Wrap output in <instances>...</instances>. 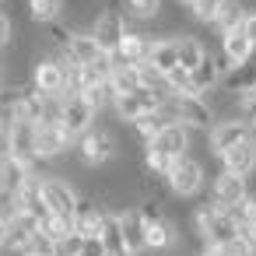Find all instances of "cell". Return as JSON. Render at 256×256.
<instances>
[{
    "label": "cell",
    "instance_id": "obj_1",
    "mask_svg": "<svg viewBox=\"0 0 256 256\" xmlns=\"http://www.w3.org/2000/svg\"><path fill=\"white\" fill-rule=\"evenodd\" d=\"M158 109H162V116H165L168 123H179V126H186L190 134L214 126V112H210V106L204 102V95H168Z\"/></svg>",
    "mask_w": 256,
    "mask_h": 256
},
{
    "label": "cell",
    "instance_id": "obj_2",
    "mask_svg": "<svg viewBox=\"0 0 256 256\" xmlns=\"http://www.w3.org/2000/svg\"><path fill=\"white\" fill-rule=\"evenodd\" d=\"M74 151L84 168H106L120 158V137L109 126H92L88 134H81L74 140Z\"/></svg>",
    "mask_w": 256,
    "mask_h": 256
},
{
    "label": "cell",
    "instance_id": "obj_3",
    "mask_svg": "<svg viewBox=\"0 0 256 256\" xmlns=\"http://www.w3.org/2000/svg\"><path fill=\"white\" fill-rule=\"evenodd\" d=\"M193 232L204 246H224L232 238H238V224L232 221L228 210H218L210 204H200L193 210Z\"/></svg>",
    "mask_w": 256,
    "mask_h": 256
},
{
    "label": "cell",
    "instance_id": "obj_4",
    "mask_svg": "<svg viewBox=\"0 0 256 256\" xmlns=\"http://www.w3.org/2000/svg\"><path fill=\"white\" fill-rule=\"evenodd\" d=\"M39 196H42V207H46L50 218L70 221L81 193H78L64 176H39ZM70 228H74V224H70Z\"/></svg>",
    "mask_w": 256,
    "mask_h": 256
},
{
    "label": "cell",
    "instance_id": "obj_5",
    "mask_svg": "<svg viewBox=\"0 0 256 256\" xmlns=\"http://www.w3.org/2000/svg\"><path fill=\"white\" fill-rule=\"evenodd\" d=\"M28 84L46 95V98H64L67 95V67L56 53L50 56H36L32 60V70H28Z\"/></svg>",
    "mask_w": 256,
    "mask_h": 256
},
{
    "label": "cell",
    "instance_id": "obj_6",
    "mask_svg": "<svg viewBox=\"0 0 256 256\" xmlns=\"http://www.w3.org/2000/svg\"><path fill=\"white\" fill-rule=\"evenodd\" d=\"M207 182V172H204V162H196L193 154H182L172 162L168 176H165V186L172 196H196Z\"/></svg>",
    "mask_w": 256,
    "mask_h": 256
},
{
    "label": "cell",
    "instance_id": "obj_7",
    "mask_svg": "<svg viewBox=\"0 0 256 256\" xmlns=\"http://www.w3.org/2000/svg\"><path fill=\"white\" fill-rule=\"evenodd\" d=\"M126 18H123V11H98L95 18H92V25H88V36L98 42V50L106 53V56H112L116 53V46L123 42V36H126Z\"/></svg>",
    "mask_w": 256,
    "mask_h": 256
},
{
    "label": "cell",
    "instance_id": "obj_8",
    "mask_svg": "<svg viewBox=\"0 0 256 256\" xmlns=\"http://www.w3.org/2000/svg\"><path fill=\"white\" fill-rule=\"evenodd\" d=\"M4 154L36 168L39 158H36V123H25V120H14L8 130H4Z\"/></svg>",
    "mask_w": 256,
    "mask_h": 256
},
{
    "label": "cell",
    "instance_id": "obj_9",
    "mask_svg": "<svg viewBox=\"0 0 256 256\" xmlns=\"http://www.w3.org/2000/svg\"><path fill=\"white\" fill-rule=\"evenodd\" d=\"M95 109L81 98V95H67V98H60V116H56V123L64 126V134L70 137V140H78L81 134H88L92 126H95Z\"/></svg>",
    "mask_w": 256,
    "mask_h": 256
},
{
    "label": "cell",
    "instance_id": "obj_10",
    "mask_svg": "<svg viewBox=\"0 0 256 256\" xmlns=\"http://www.w3.org/2000/svg\"><path fill=\"white\" fill-rule=\"evenodd\" d=\"M74 140L64 134V126L56 120L36 123V158L39 162H60L64 154H70Z\"/></svg>",
    "mask_w": 256,
    "mask_h": 256
},
{
    "label": "cell",
    "instance_id": "obj_11",
    "mask_svg": "<svg viewBox=\"0 0 256 256\" xmlns=\"http://www.w3.org/2000/svg\"><path fill=\"white\" fill-rule=\"evenodd\" d=\"M151 42H154V36L137 32V28H126L123 42H120V46H116V53L109 56V60H112V67H140V64L148 60V53H151Z\"/></svg>",
    "mask_w": 256,
    "mask_h": 256
},
{
    "label": "cell",
    "instance_id": "obj_12",
    "mask_svg": "<svg viewBox=\"0 0 256 256\" xmlns=\"http://www.w3.org/2000/svg\"><path fill=\"white\" fill-rule=\"evenodd\" d=\"M242 140H249V126H246L238 116H221V120H214V126H210V134H207V148H210L214 154H224L228 148H235V144H242Z\"/></svg>",
    "mask_w": 256,
    "mask_h": 256
},
{
    "label": "cell",
    "instance_id": "obj_13",
    "mask_svg": "<svg viewBox=\"0 0 256 256\" xmlns=\"http://www.w3.org/2000/svg\"><path fill=\"white\" fill-rule=\"evenodd\" d=\"M158 106H162V98H158L154 92H144V88H137V92H130V95H120V98H112V112H116V120H120V123H134V120H140V116L154 112Z\"/></svg>",
    "mask_w": 256,
    "mask_h": 256
},
{
    "label": "cell",
    "instance_id": "obj_14",
    "mask_svg": "<svg viewBox=\"0 0 256 256\" xmlns=\"http://www.w3.org/2000/svg\"><path fill=\"white\" fill-rule=\"evenodd\" d=\"M190 144H193V134L186 130V126H179V123H168L154 140H148L144 148L148 151H154V154H165V158H182V154H190Z\"/></svg>",
    "mask_w": 256,
    "mask_h": 256
},
{
    "label": "cell",
    "instance_id": "obj_15",
    "mask_svg": "<svg viewBox=\"0 0 256 256\" xmlns=\"http://www.w3.org/2000/svg\"><path fill=\"white\" fill-rule=\"evenodd\" d=\"M249 193V179H238V176H228V172H218L214 182H210V207L218 210H232L242 196Z\"/></svg>",
    "mask_w": 256,
    "mask_h": 256
},
{
    "label": "cell",
    "instance_id": "obj_16",
    "mask_svg": "<svg viewBox=\"0 0 256 256\" xmlns=\"http://www.w3.org/2000/svg\"><path fill=\"white\" fill-rule=\"evenodd\" d=\"M179 242V228L168 214H158V218H148L144 221V249L148 252H165Z\"/></svg>",
    "mask_w": 256,
    "mask_h": 256
},
{
    "label": "cell",
    "instance_id": "obj_17",
    "mask_svg": "<svg viewBox=\"0 0 256 256\" xmlns=\"http://www.w3.org/2000/svg\"><path fill=\"white\" fill-rule=\"evenodd\" d=\"M32 176H36V168H28V165L14 162V158H8V154H0V200L11 204Z\"/></svg>",
    "mask_w": 256,
    "mask_h": 256
},
{
    "label": "cell",
    "instance_id": "obj_18",
    "mask_svg": "<svg viewBox=\"0 0 256 256\" xmlns=\"http://www.w3.org/2000/svg\"><path fill=\"white\" fill-rule=\"evenodd\" d=\"M218 158H221V172H228V176L249 179V176L256 172V144H252V140H242V144L228 148V151L218 154Z\"/></svg>",
    "mask_w": 256,
    "mask_h": 256
},
{
    "label": "cell",
    "instance_id": "obj_19",
    "mask_svg": "<svg viewBox=\"0 0 256 256\" xmlns=\"http://www.w3.org/2000/svg\"><path fill=\"white\" fill-rule=\"evenodd\" d=\"M67 64H74V67H88V64H98L106 53L98 50V42L88 36V32H74V39L64 46V50H56Z\"/></svg>",
    "mask_w": 256,
    "mask_h": 256
},
{
    "label": "cell",
    "instance_id": "obj_20",
    "mask_svg": "<svg viewBox=\"0 0 256 256\" xmlns=\"http://www.w3.org/2000/svg\"><path fill=\"white\" fill-rule=\"evenodd\" d=\"M102 218H106V210H102V204L95 196H78V207H74V218H70V224H74L78 235H84V238L98 235Z\"/></svg>",
    "mask_w": 256,
    "mask_h": 256
},
{
    "label": "cell",
    "instance_id": "obj_21",
    "mask_svg": "<svg viewBox=\"0 0 256 256\" xmlns=\"http://www.w3.org/2000/svg\"><path fill=\"white\" fill-rule=\"evenodd\" d=\"M36 232H39V221H32L28 214H14V210H11V228H8L4 252H18V256H25V252H28V242H32Z\"/></svg>",
    "mask_w": 256,
    "mask_h": 256
},
{
    "label": "cell",
    "instance_id": "obj_22",
    "mask_svg": "<svg viewBox=\"0 0 256 256\" xmlns=\"http://www.w3.org/2000/svg\"><path fill=\"white\" fill-rule=\"evenodd\" d=\"M120 218V232H123V242H126V252L130 256H140L144 252V218L137 207H126L116 214Z\"/></svg>",
    "mask_w": 256,
    "mask_h": 256
},
{
    "label": "cell",
    "instance_id": "obj_23",
    "mask_svg": "<svg viewBox=\"0 0 256 256\" xmlns=\"http://www.w3.org/2000/svg\"><path fill=\"white\" fill-rule=\"evenodd\" d=\"M190 81H193V92H196V95H207V92H214V88L221 84V67H218V60H214L210 50H207L204 60L190 70Z\"/></svg>",
    "mask_w": 256,
    "mask_h": 256
},
{
    "label": "cell",
    "instance_id": "obj_24",
    "mask_svg": "<svg viewBox=\"0 0 256 256\" xmlns=\"http://www.w3.org/2000/svg\"><path fill=\"white\" fill-rule=\"evenodd\" d=\"M98 242H102L106 256H130V252H126V242H123V232H120V218H116L112 210H106V218H102Z\"/></svg>",
    "mask_w": 256,
    "mask_h": 256
},
{
    "label": "cell",
    "instance_id": "obj_25",
    "mask_svg": "<svg viewBox=\"0 0 256 256\" xmlns=\"http://www.w3.org/2000/svg\"><path fill=\"white\" fill-rule=\"evenodd\" d=\"M246 14H249L246 0H221V11H218V18H214V28H218L221 36H228V32H235V28H242Z\"/></svg>",
    "mask_w": 256,
    "mask_h": 256
},
{
    "label": "cell",
    "instance_id": "obj_26",
    "mask_svg": "<svg viewBox=\"0 0 256 256\" xmlns=\"http://www.w3.org/2000/svg\"><path fill=\"white\" fill-rule=\"evenodd\" d=\"M204 53H207V46H204L196 36H190V32L176 36V56H179V67H182V70H193V67L204 60Z\"/></svg>",
    "mask_w": 256,
    "mask_h": 256
},
{
    "label": "cell",
    "instance_id": "obj_27",
    "mask_svg": "<svg viewBox=\"0 0 256 256\" xmlns=\"http://www.w3.org/2000/svg\"><path fill=\"white\" fill-rule=\"evenodd\" d=\"M144 64H151V67H154V70H162V74L176 70V67H179L176 39H154V42H151V53H148V60H144Z\"/></svg>",
    "mask_w": 256,
    "mask_h": 256
},
{
    "label": "cell",
    "instance_id": "obj_28",
    "mask_svg": "<svg viewBox=\"0 0 256 256\" xmlns=\"http://www.w3.org/2000/svg\"><path fill=\"white\" fill-rule=\"evenodd\" d=\"M25 11H28V22H36V25H50V22L64 18L67 4H64V0H25Z\"/></svg>",
    "mask_w": 256,
    "mask_h": 256
},
{
    "label": "cell",
    "instance_id": "obj_29",
    "mask_svg": "<svg viewBox=\"0 0 256 256\" xmlns=\"http://www.w3.org/2000/svg\"><path fill=\"white\" fill-rule=\"evenodd\" d=\"M137 88H140L137 67H112V70H109V92H112V98L130 95V92H137Z\"/></svg>",
    "mask_w": 256,
    "mask_h": 256
},
{
    "label": "cell",
    "instance_id": "obj_30",
    "mask_svg": "<svg viewBox=\"0 0 256 256\" xmlns=\"http://www.w3.org/2000/svg\"><path fill=\"white\" fill-rule=\"evenodd\" d=\"M165 126H168V120L162 116V109H154V112H148V116H140V120H134V123H130L134 137H137V140H144V144H148V140H154Z\"/></svg>",
    "mask_w": 256,
    "mask_h": 256
},
{
    "label": "cell",
    "instance_id": "obj_31",
    "mask_svg": "<svg viewBox=\"0 0 256 256\" xmlns=\"http://www.w3.org/2000/svg\"><path fill=\"white\" fill-rule=\"evenodd\" d=\"M120 8L126 11L123 18L130 22H154L162 14V0H120Z\"/></svg>",
    "mask_w": 256,
    "mask_h": 256
},
{
    "label": "cell",
    "instance_id": "obj_32",
    "mask_svg": "<svg viewBox=\"0 0 256 256\" xmlns=\"http://www.w3.org/2000/svg\"><path fill=\"white\" fill-rule=\"evenodd\" d=\"M42 39L53 46V53L56 50H64L70 39H74V28H70V22H64V18H56V22H50V25H42Z\"/></svg>",
    "mask_w": 256,
    "mask_h": 256
},
{
    "label": "cell",
    "instance_id": "obj_33",
    "mask_svg": "<svg viewBox=\"0 0 256 256\" xmlns=\"http://www.w3.org/2000/svg\"><path fill=\"white\" fill-rule=\"evenodd\" d=\"M228 214H232V221H235L238 228L256 224V190H249V193H246V196H242V200H238Z\"/></svg>",
    "mask_w": 256,
    "mask_h": 256
},
{
    "label": "cell",
    "instance_id": "obj_34",
    "mask_svg": "<svg viewBox=\"0 0 256 256\" xmlns=\"http://www.w3.org/2000/svg\"><path fill=\"white\" fill-rule=\"evenodd\" d=\"M186 11H190L193 22H200V25H214L218 11H221V0H193Z\"/></svg>",
    "mask_w": 256,
    "mask_h": 256
},
{
    "label": "cell",
    "instance_id": "obj_35",
    "mask_svg": "<svg viewBox=\"0 0 256 256\" xmlns=\"http://www.w3.org/2000/svg\"><path fill=\"white\" fill-rule=\"evenodd\" d=\"M81 98L95 109V116H98L102 109H112V92H109V81H106V84H95V88H88V92H81Z\"/></svg>",
    "mask_w": 256,
    "mask_h": 256
},
{
    "label": "cell",
    "instance_id": "obj_36",
    "mask_svg": "<svg viewBox=\"0 0 256 256\" xmlns=\"http://www.w3.org/2000/svg\"><path fill=\"white\" fill-rule=\"evenodd\" d=\"M235 116H238L242 123H252V120H256V88H249V92H242V95H238Z\"/></svg>",
    "mask_w": 256,
    "mask_h": 256
},
{
    "label": "cell",
    "instance_id": "obj_37",
    "mask_svg": "<svg viewBox=\"0 0 256 256\" xmlns=\"http://www.w3.org/2000/svg\"><path fill=\"white\" fill-rule=\"evenodd\" d=\"M81 246H84V235L70 232V235H64V238L56 242V252H53V256H78V252H81Z\"/></svg>",
    "mask_w": 256,
    "mask_h": 256
},
{
    "label": "cell",
    "instance_id": "obj_38",
    "mask_svg": "<svg viewBox=\"0 0 256 256\" xmlns=\"http://www.w3.org/2000/svg\"><path fill=\"white\" fill-rule=\"evenodd\" d=\"M221 249V256H252V249L246 246V238L238 235V238H232V242H224V246H218Z\"/></svg>",
    "mask_w": 256,
    "mask_h": 256
},
{
    "label": "cell",
    "instance_id": "obj_39",
    "mask_svg": "<svg viewBox=\"0 0 256 256\" xmlns=\"http://www.w3.org/2000/svg\"><path fill=\"white\" fill-rule=\"evenodd\" d=\"M11 42H14V22L0 11V50H8Z\"/></svg>",
    "mask_w": 256,
    "mask_h": 256
},
{
    "label": "cell",
    "instance_id": "obj_40",
    "mask_svg": "<svg viewBox=\"0 0 256 256\" xmlns=\"http://www.w3.org/2000/svg\"><path fill=\"white\" fill-rule=\"evenodd\" d=\"M78 256H106V249H102V242H98V235H88Z\"/></svg>",
    "mask_w": 256,
    "mask_h": 256
},
{
    "label": "cell",
    "instance_id": "obj_41",
    "mask_svg": "<svg viewBox=\"0 0 256 256\" xmlns=\"http://www.w3.org/2000/svg\"><path fill=\"white\" fill-rule=\"evenodd\" d=\"M242 36L256 46V11H249V14H246V22H242Z\"/></svg>",
    "mask_w": 256,
    "mask_h": 256
},
{
    "label": "cell",
    "instance_id": "obj_42",
    "mask_svg": "<svg viewBox=\"0 0 256 256\" xmlns=\"http://www.w3.org/2000/svg\"><path fill=\"white\" fill-rule=\"evenodd\" d=\"M238 235L246 238V246L252 249V256H256V224H249V228H238Z\"/></svg>",
    "mask_w": 256,
    "mask_h": 256
},
{
    "label": "cell",
    "instance_id": "obj_43",
    "mask_svg": "<svg viewBox=\"0 0 256 256\" xmlns=\"http://www.w3.org/2000/svg\"><path fill=\"white\" fill-rule=\"evenodd\" d=\"M200 256H221V249H218V246H204Z\"/></svg>",
    "mask_w": 256,
    "mask_h": 256
},
{
    "label": "cell",
    "instance_id": "obj_44",
    "mask_svg": "<svg viewBox=\"0 0 256 256\" xmlns=\"http://www.w3.org/2000/svg\"><path fill=\"white\" fill-rule=\"evenodd\" d=\"M246 126H249V140L256 144V120H252V123H246Z\"/></svg>",
    "mask_w": 256,
    "mask_h": 256
},
{
    "label": "cell",
    "instance_id": "obj_45",
    "mask_svg": "<svg viewBox=\"0 0 256 256\" xmlns=\"http://www.w3.org/2000/svg\"><path fill=\"white\" fill-rule=\"evenodd\" d=\"M179 4H186V8H190V4H193V0H179Z\"/></svg>",
    "mask_w": 256,
    "mask_h": 256
},
{
    "label": "cell",
    "instance_id": "obj_46",
    "mask_svg": "<svg viewBox=\"0 0 256 256\" xmlns=\"http://www.w3.org/2000/svg\"><path fill=\"white\" fill-rule=\"evenodd\" d=\"M0 137H4V123H0Z\"/></svg>",
    "mask_w": 256,
    "mask_h": 256
},
{
    "label": "cell",
    "instance_id": "obj_47",
    "mask_svg": "<svg viewBox=\"0 0 256 256\" xmlns=\"http://www.w3.org/2000/svg\"><path fill=\"white\" fill-rule=\"evenodd\" d=\"M25 256H36V252H25Z\"/></svg>",
    "mask_w": 256,
    "mask_h": 256
}]
</instances>
